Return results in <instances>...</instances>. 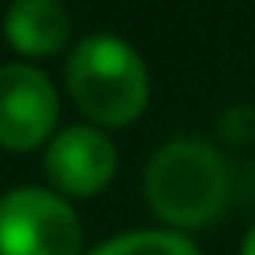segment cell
Returning a JSON list of instances; mask_svg holds the SVG:
<instances>
[{
  "label": "cell",
  "mask_w": 255,
  "mask_h": 255,
  "mask_svg": "<svg viewBox=\"0 0 255 255\" xmlns=\"http://www.w3.org/2000/svg\"><path fill=\"white\" fill-rule=\"evenodd\" d=\"M229 165L199 139H173L150 158L143 195L150 210L173 229H203L218 222L229 203Z\"/></svg>",
  "instance_id": "cell-1"
},
{
  "label": "cell",
  "mask_w": 255,
  "mask_h": 255,
  "mask_svg": "<svg viewBox=\"0 0 255 255\" xmlns=\"http://www.w3.org/2000/svg\"><path fill=\"white\" fill-rule=\"evenodd\" d=\"M68 94L98 128H124L150 102V75L135 49L117 34H90L68 56Z\"/></svg>",
  "instance_id": "cell-2"
},
{
  "label": "cell",
  "mask_w": 255,
  "mask_h": 255,
  "mask_svg": "<svg viewBox=\"0 0 255 255\" xmlns=\"http://www.w3.org/2000/svg\"><path fill=\"white\" fill-rule=\"evenodd\" d=\"M83 229L68 199L15 188L0 199V255H79Z\"/></svg>",
  "instance_id": "cell-3"
},
{
  "label": "cell",
  "mask_w": 255,
  "mask_h": 255,
  "mask_svg": "<svg viewBox=\"0 0 255 255\" xmlns=\"http://www.w3.org/2000/svg\"><path fill=\"white\" fill-rule=\"evenodd\" d=\"M60 102L45 72L30 64L0 68V146L4 150H34L56 128Z\"/></svg>",
  "instance_id": "cell-4"
},
{
  "label": "cell",
  "mask_w": 255,
  "mask_h": 255,
  "mask_svg": "<svg viewBox=\"0 0 255 255\" xmlns=\"http://www.w3.org/2000/svg\"><path fill=\"white\" fill-rule=\"evenodd\" d=\"M45 173L56 191L75 195V199H90V195L109 188L113 173H117V146L98 128L87 124L64 128L53 135L45 150Z\"/></svg>",
  "instance_id": "cell-5"
},
{
  "label": "cell",
  "mask_w": 255,
  "mask_h": 255,
  "mask_svg": "<svg viewBox=\"0 0 255 255\" xmlns=\"http://www.w3.org/2000/svg\"><path fill=\"white\" fill-rule=\"evenodd\" d=\"M4 38L23 56H53L72 38V15L60 0H11L4 11Z\"/></svg>",
  "instance_id": "cell-6"
},
{
  "label": "cell",
  "mask_w": 255,
  "mask_h": 255,
  "mask_svg": "<svg viewBox=\"0 0 255 255\" xmlns=\"http://www.w3.org/2000/svg\"><path fill=\"white\" fill-rule=\"evenodd\" d=\"M94 255H199V252L176 229H143L105 240Z\"/></svg>",
  "instance_id": "cell-7"
},
{
  "label": "cell",
  "mask_w": 255,
  "mask_h": 255,
  "mask_svg": "<svg viewBox=\"0 0 255 255\" xmlns=\"http://www.w3.org/2000/svg\"><path fill=\"white\" fill-rule=\"evenodd\" d=\"M240 255H255V225H252V233H248V240H244V252Z\"/></svg>",
  "instance_id": "cell-8"
}]
</instances>
